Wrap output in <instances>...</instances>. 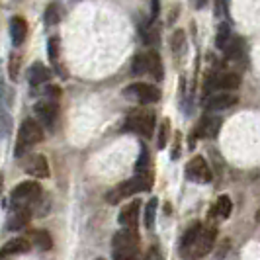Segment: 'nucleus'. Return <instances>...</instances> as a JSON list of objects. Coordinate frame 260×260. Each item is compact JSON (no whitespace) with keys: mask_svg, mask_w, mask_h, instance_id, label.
I'll use <instances>...</instances> for the list:
<instances>
[{"mask_svg":"<svg viewBox=\"0 0 260 260\" xmlns=\"http://www.w3.org/2000/svg\"><path fill=\"white\" fill-rule=\"evenodd\" d=\"M208 0H196V8H204Z\"/></svg>","mask_w":260,"mask_h":260,"instance_id":"obj_32","label":"nucleus"},{"mask_svg":"<svg viewBox=\"0 0 260 260\" xmlns=\"http://www.w3.org/2000/svg\"><path fill=\"white\" fill-rule=\"evenodd\" d=\"M26 172L36 176V178H45L49 176V165H47V158L43 155H34L26 165Z\"/></svg>","mask_w":260,"mask_h":260,"instance_id":"obj_13","label":"nucleus"},{"mask_svg":"<svg viewBox=\"0 0 260 260\" xmlns=\"http://www.w3.org/2000/svg\"><path fill=\"white\" fill-rule=\"evenodd\" d=\"M47 51H49V59L53 63H57V59H59V38H51L47 41Z\"/></svg>","mask_w":260,"mask_h":260,"instance_id":"obj_27","label":"nucleus"},{"mask_svg":"<svg viewBox=\"0 0 260 260\" xmlns=\"http://www.w3.org/2000/svg\"><path fill=\"white\" fill-rule=\"evenodd\" d=\"M147 61H149V69H147V73H149V75H153L156 80H160V78H162V63H160L158 53L149 51L147 53Z\"/></svg>","mask_w":260,"mask_h":260,"instance_id":"obj_20","label":"nucleus"},{"mask_svg":"<svg viewBox=\"0 0 260 260\" xmlns=\"http://www.w3.org/2000/svg\"><path fill=\"white\" fill-rule=\"evenodd\" d=\"M237 104V96L231 92H219V94H211L208 100H206V108L213 110V112H219V110H227L231 106Z\"/></svg>","mask_w":260,"mask_h":260,"instance_id":"obj_11","label":"nucleus"},{"mask_svg":"<svg viewBox=\"0 0 260 260\" xmlns=\"http://www.w3.org/2000/svg\"><path fill=\"white\" fill-rule=\"evenodd\" d=\"M10 36L14 45H22L27 36V22L22 16H14L10 20Z\"/></svg>","mask_w":260,"mask_h":260,"instance_id":"obj_14","label":"nucleus"},{"mask_svg":"<svg viewBox=\"0 0 260 260\" xmlns=\"http://www.w3.org/2000/svg\"><path fill=\"white\" fill-rule=\"evenodd\" d=\"M147 69H149L147 53H145V55H137V57L133 59V65H131V71H133V75H147Z\"/></svg>","mask_w":260,"mask_h":260,"instance_id":"obj_25","label":"nucleus"},{"mask_svg":"<svg viewBox=\"0 0 260 260\" xmlns=\"http://www.w3.org/2000/svg\"><path fill=\"white\" fill-rule=\"evenodd\" d=\"M147 165H149V153H147L145 147H141V156H139V160H137V172L143 174L145 170H147Z\"/></svg>","mask_w":260,"mask_h":260,"instance_id":"obj_29","label":"nucleus"},{"mask_svg":"<svg viewBox=\"0 0 260 260\" xmlns=\"http://www.w3.org/2000/svg\"><path fill=\"white\" fill-rule=\"evenodd\" d=\"M169 141V121H162L160 131H158V147H165Z\"/></svg>","mask_w":260,"mask_h":260,"instance_id":"obj_30","label":"nucleus"},{"mask_svg":"<svg viewBox=\"0 0 260 260\" xmlns=\"http://www.w3.org/2000/svg\"><path fill=\"white\" fill-rule=\"evenodd\" d=\"M200 229H202V225H200V223H194V225L186 231V235H184V239H182V252H188V248L192 247V243H194V239L198 237V233H200Z\"/></svg>","mask_w":260,"mask_h":260,"instance_id":"obj_23","label":"nucleus"},{"mask_svg":"<svg viewBox=\"0 0 260 260\" xmlns=\"http://www.w3.org/2000/svg\"><path fill=\"white\" fill-rule=\"evenodd\" d=\"M12 131V117L0 106V137H8Z\"/></svg>","mask_w":260,"mask_h":260,"instance_id":"obj_22","label":"nucleus"},{"mask_svg":"<svg viewBox=\"0 0 260 260\" xmlns=\"http://www.w3.org/2000/svg\"><path fill=\"white\" fill-rule=\"evenodd\" d=\"M39 196H41V186L38 182L27 180V182L18 184L12 190L10 198H12V202H31V200H36Z\"/></svg>","mask_w":260,"mask_h":260,"instance_id":"obj_9","label":"nucleus"},{"mask_svg":"<svg viewBox=\"0 0 260 260\" xmlns=\"http://www.w3.org/2000/svg\"><path fill=\"white\" fill-rule=\"evenodd\" d=\"M96 260H104V258H96Z\"/></svg>","mask_w":260,"mask_h":260,"instance_id":"obj_34","label":"nucleus"},{"mask_svg":"<svg viewBox=\"0 0 260 260\" xmlns=\"http://www.w3.org/2000/svg\"><path fill=\"white\" fill-rule=\"evenodd\" d=\"M41 139H43V129H41L39 121L31 119V117L24 119L18 129V143H16V151H14L16 156H22L29 147L38 145Z\"/></svg>","mask_w":260,"mask_h":260,"instance_id":"obj_3","label":"nucleus"},{"mask_svg":"<svg viewBox=\"0 0 260 260\" xmlns=\"http://www.w3.org/2000/svg\"><path fill=\"white\" fill-rule=\"evenodd\" d=\"M149 188H151V178L143 172V174H137V176H133L129 180L121 182L112 192H108L106 200H108V204H117L123 198H131V196L135 194H141V192L149 190Z\"/></svg>","mask_w":260,"mask_h":260,"instance_id":"obj_2","label":"nucleus"},{"mask_svg":"<svg viewBox=\"0 0 260 260\" xmlns=\"http://www.w3.org/2000/svg\"><path fill=\"white\" fill-rule=\"evenodd\" d=\"M0 192H2V174H0Z\"/></svg>","mask_w":260,"mask_h":260,"instance_id":"obj_33","label":"nucleus"},{"mask_svg":"<svg viewBox=\"0 0 260 260\" xmlns=\"http://www.w3.org/2000/svg\"><path fill=\"white\" fill-rule=\"evenodd\" d=\"M27 241H29L34 247H38L39 250H49V248L53 247L51 235L47 233V231H43V229H31V231L27 233Z\"/></svg>","mask_w":260,"mask_h":260,"instance_id":"obj_16","label":"nucleus"},{"mask_svg":"<svg viewBox=\"0 0 260 260\" xmlns=\"http://www.w3.org/2000/svg\"><path fill=\"white\" fill-rule=\"evenodd\" d=\"M145 260H162V258H160V252H158L156 248H151V250L147 252V256H145Z\"/></svg>","mask_w":260,"mask_h":260,"instance_id":"obj_31","label":"nucleus"},{"mask_svg":"<svg viewBox=\"0 0 260 260\" xmlns=\"http://www.w3.org/2000/svg\"><path fill=\"white\" fill-rule=\"evenodd\" d=\"M239 84H241L239 75H235V73H223L221 77H215V78H211V80H208V90L221 88L223 92H229V90L239 88Z\"/></svg>","mask_w":260,"mask_h":260,"instance_id":"obj_10","label":"nucleus"},{"mask_svg":"<svg viewBox=\"0 0 260 260\" xmlns=\"http://www.w3.org/2000/svg\"><path fill=\"white\" fill-rule=\"evenodd\" d=\"M155 213H156V200L153 198L147 204V208H145V227L147 229H153V225H155Z\"/></svg>","mask_w":260,"mask_h":260,"instance_id":"obj_26","label":"nucleus"},{"mask_svg":"<svg viewBox=\"0 0 260 260\" xmlns=\"http://www.w3.org/2000/svg\"><path fill=\"white\" fill-rule=\"evenodd\" d=\"M125 131H133V133H139L143 137H151L153 129H155V116L151 112H135L127 117L125 121Z\"/></svg>","mask_w":260,"mask_h":260,"instance_id":"obj_4","label":"nucleus"},{"mask_svg":"<svg viewBox=\"0 0 260 260\" xmlns=\"http://www.w3.org/2000/svg\"><path fill=\"white\" fill-rule=\"evenodd\" d=\"M112 256L114 260H133L139 252V235L135 227H125L116 233L112 243Z\"/></svg>","mask_w":260,"mask_h":260,"instance_id":"obj_1","label":"nucleus"},{"mask_svg":"<svg viewBox=\"0 0 260 260\" xmlns=\"http://www.w3.org/2000/svg\"><path fill=\"white\" fill-rule=\"evenodd\" d=\"M229 39H231L229 38V26H227V24H221V26H219V31H217V47L223 49Z\"/></svg>","mask_w":260,"mask_h":260,"instance_id":"obj_28","label":"nucleus"},{"mask_svg":"<svg viewBox=\"0 0 260 260\" xmlns=\"http://www.w3.org/2000/svg\"><path fill=\"white\" fill-rule=\"evenodd\" d=\"M127 96H133L135 100L143 102V104H153L160 98V90L153 86V84H145V82H137V84H131L125 90Z\"/></svg>","mask_w":260,"mask_h":260,"instance_id":"obj_6","label":"nucleus"},{"mask_svg":"<svg viewBox=\"0 0 260 260\" xmlns=\"http://www.w3.org/2000/svg\"><path fill=\"white\" fill-rule=\"evenodd\" d=\"M36 116L47 129H51L57 121V116H59V106L53 100H41L36 104Z\"/></svg>","mask_w":260,"mask_h":260,"instance_id":"obj_8","label":"nucleus"},{"mask_svg":"<svg viewBox=\"0 0 260 260\" xmlns=\"http://www.w3.org/2000/svg\"><path fill=\"white\" fill-rule=\"evenodd\" d=\"M31 248L29 245V241L27 239H12V241H8L2 250H0V258H6V256H12V254H24Z\"/></svg>","mask_w":260,"mask_h":260,"instance_id":"obj_15","label":"nucleus"},{"mask_svg":"<svg viewBox=\"0 0 260 260\" xmlns=\"http://www.w3.org/2000/svg\"><path fill=\"white\" fill-rule=\"evenodd\" d=\"M31 219V211L27 208H16L8 215V221H6V229L8 231H20V229H26L27 223Z\"/></svg>","mask_w":260,"mask_h":260,"instance_id":"obj_12","label":"nucleus"},{"mask_svg":"<svg viewBox=\"0 0 260 260\" xmlns=\"http://www.w3.org/2000/svg\"><path fill=\"white\" fill-rule=\"evenodd\" d=\"M186 176H188L190 180H194V182L206 184L211 180V170H209L208 162H206L202 156H194V158L188 162V167H186Z\"/></svg>","mask_w":260,"mask_h":260,"instance_id":"obj_7","label":"nucleus"},{"mask_svg":"<svg viewBox=\"0 0 260 260\" xmlns=\"http://www.w3.org/2000/svg\"><path fill=\"white\" fill-rule=\"evenodd\" d=\"M59 20H61V8H59V4H49L47 10H45V24L47 26H55V24H59Z\"/></svg>","mask_w":260,"mask_h":260,"instance_id":"obj_24","label":"nucleus"},{"mask_svg":"<svg viewBox=\"0 0 260 260\" xmlns=\"http://www.w3.org/2000/svg\"><path fill=\"white\" fill-rule=\"evenodd\" d=\"M51 77V73H49V69L45 65H41V63H34L31 69H29V73H27V82L36 88L39 84H43V82H47Z\"/></svg>","mask_w":260,"mask_h":260,"instance_id":"obj_17","label":"nucleus"},{"mask_svg":"<svg viewBox=\"0 0 260 260\" xmlns=\"http://www.w3.org/2000/svg\"><path fill=\"white\" fill-rule=\"evenodd\" d=\"M231 209H233V204H231L229 196H219L217 198V204H215V213L219 217H223V219H227L231 215Z\"/></svg>","mask_w":260,"mask_h":260,"instance_id":"obj_21","label":"nucleus"},{"mask_svg":"<svg viewBox=\"0 0 260 260\" xmlns=\"http://www.w3.org/2000/svg\"><path fill=\"white\" fill-rule=\"evenodd\" d=\"M137 217H139V202H131L129 206L121 209L119 213V223L123 227H135L137 225Z\"/></svg>","mask_w":260,"mask_h":260,"instance_id":"obj_18","label":"nucleus"},{"mask_svg":"<svg viewBox=\"0 0 260 260\" xmlns=\"http://www.w3.org/2000/svg\"><path fill=\"white\" fill-rule=\"evenodd\" d=\"M215 237H217V229L215 227H202L198 237L194 239V243H192V247L188 248L186 254H192V256H204V254H208L209 250H211V247H213V243H215Z\"/></svg>","mask_w":260,"mask_h":260,"instance_id":"obj_5","label":"nucleus"},{"mask_svg":"<svg viewBox=\"0 0 260 260\" xmlns=\"http://www.w3.org/2000/svg\"><path fill=\"white\" fill-rule=\"evenodd\" d=\"M219 125H221V119H219V117L206 116L202 119V123H200L198 133H202L204 137H215L217 131H219Z\"/></svg>","mask_w":260,"mask_h":260,"instance_id":"obj_19","label":"nucleus"}]
</instances>
